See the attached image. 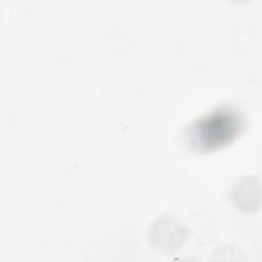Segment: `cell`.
Listing matches in <instances>:
<instances>
[{
	"label": "cell",
	"mask_w": 262,
	"mask_h": 262,
	"mask_svg": "<svg viewBox=\"0 0 262 262\" xmlns=\"http://www.w3.org/2000/svg\"><path fill=\"white\" fill-rule=\"evenodd\" d=\"M244 126L243 116L233 108H219L193 123L187 132L191 148L209 151L233 140Z\"/></svg>",
	"instance_id": "1"
}]
</instances>
